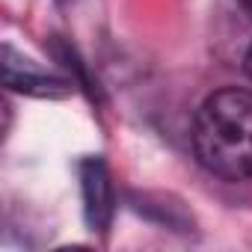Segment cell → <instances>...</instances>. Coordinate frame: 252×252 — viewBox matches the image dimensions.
<instances>
[{
	"mask_svg": "<svg viewBox=\"0 0 252 252\" xmlns=\"http://www.w3.org/2000/svg\"><path fill=\"white\" fill-rule=\"evenodd\" d=\"M237 3H240V6H243V9H246L249 15H252V0H237Z\"/></svg>",
	"mask_w": 252,
	"mask_h": 252,
	"instance_id": "cell-5",
	"label": "cell"
},
{
	"mask_svg": "<svg viewBox=\"0 0 252 252\" xmlns=\"http://www.w3.org/2000/svg\"><path fill=\"white\" fill-rule=\"evenodd\" d=\"M199 163L225 181L252 178V92L225 86L205 98L193 122Z\"/></svg>",
	"mask_w": 252,
	"mask_h": 252,
	"instance_id": "cell-1",
	"label": "cell"
},
{
	"mask_svg": "<svg viewBox=\"0 0 252 252\" xmlns=\"http://www.w3.org/2000/svg\"><path fill=\"white\" fill-rule=\"evenodd\" d=\"M243 68H246V74L252 77V45H249V51H246V57H243Z\"/></svg>",
	"mask_w": 252,
	"mask_h": 252,
	"instance_id": "cell-4",
	"label": "cell"
},
{
	"mask_svg": "<svg viewBox=\"0 0 252 252\" xmlns=\"http://www.w3.org/2000/svg\"><path fill=\"white\" fill-rule=\"evenodd\" d=\"M3 83L15 92L36 95V98H60L71 89L68 80L54 77L45 68H39L33 60L15 54L12 45H3Z\"/></svg>",
	"mask_w": 252,
	"mask_h": 252,
	"instance_id": "cell-2",
	"label": "cell"
},
{
	"mask_svg": "<svg viewBox=\"0 0 252 252\" xmlns=\"http://www.w3.org/2000/svg\"><path fill=\"white\" fill-rule=\"evenodd\" d=\"M83 190V214L92 231H104L113 217V184L101 158H86L77 166Z\"/></svg>",
	"mask_w": 252,
	"mask_h": 252,
	"instance_id": "cell-3",
	"label": "cell"
},
{
	"mask_svg": "<svg viewBox=\"0 0 252 252\" xmlns=\"http://www.w3.org/2000/svg\"><path fill=\"white\" fill-rule=\"evenodd\" d=\"M60 3H71V0H60Z\"/></svg>",
	"mask_w": 252,
	"mask_h": 252,
	"instance_id": "cell-6",
	"label": "cell"
}]
</instances>
